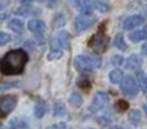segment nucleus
<instances>
[{"label":"nucleus","instance_id":"nucleus-22","mask_svg":"<svg viewBox=\"0 0 147 129\" xmlns=\"http://www.w3.org/2000/svg\"><path fill=\"white\" fill-rule=\"evenodd\" d=\"M115 47L121 49V51H125V49H127V44H125V40H124V38H123V35L116 36V39H115Z\"/></svg>","mask_w":147,"mask_h":129},{"label":"nucleus","instance_id":"nucleus-34","mask_svg":"<svg viewBox=\"0 0 147 129\" xmlns=\"http://www.w3.org/2000/svg\"><path fill=\"white\" fill-rule=\"evenodd\" d=\"M110 129H124V128H121V127H111Z\"/></svg>","mask_w":147,"mask_h":129},{"label":"nucleus","instance_id":"nucleus-21","mask_svg":"<svg viewBox=\"0 0 147 129\" xmlns=\"http://www.w3.org/2000/svg\"><path fill=\"white\" fill-rule=\"evenodd\" d=\"M63 52L62 49H51V52L48 53V59L49 61H53V59H58L62 57Z\"/></svg>","mask_w":147,"mask_h":129},{"label":"nucleus","instance_id":"nucleus-29","mask_svg":"<svg viewBox=\"0 0 147 129\" xmlns=\"http://www.w3.org/2000/svg\"><path fill=\"white\" fill-rule=\"evenodd\" d=\"M38 1H45L48 4V7H51V8H53L57 4V0H38Z\"/></svg>","mask_w":147,"mask_h":129},{"label":"nucleus","instance_id":"nucleus-36","mask_svg":"<svg viewBox=\"0 0 147 129\" xmlns=\"http://www.w3.org/2000/svg\"><path fill=\"white\" fill-rule=\"evenodd\" d=\"M146 96H147V91H146Z\"/></svg>","mask_w":147,"mask_h":129},{"label":"nucleus","instance_id":"nucleus-17","mask_svg":"<svg viewBox=\"0 0 147 129\" xmlns=\"http://www.w3.org/2000/svg\"><path fill=\"white\" fill-rule=\"evenodd\" d=\"M141 118H142V115H141L140 110H133L129 114V122L132 123L133 125H137L138 123L141 122Z\"/></svg>","mask_w":147,"mask_h":129},{"label":"nucleus","instance_id":"nucleus-20","mask_svg":"<svg viewBox=\"0 0 147 129\" xmlns=\"http://www.w3.org/2000/svg\"><path fill=\"white\" fill-rule=\"evenodd\" d=\"M78 85H79V88L80 89H83L84 92H88L89 89H90V81L88 80L86 78H80L78 80Z\"/></svg>","mask_w":147,"mask_h":129},{"label":"nucleus","instance_id":"nucleus-27","mask_svg":"<svg viewBox=\"0 0 147 129\" xmlns=\"http://www.w3.org/2000/svg\"><path fill=\"white\" fill-rule=\"evenodd\" d=\"M111 62H112V65H115V66H120V65L124 63V57L123 56H114Z\"/></svg>","mask_w":147,"mask_h":129},{"label":"nucleus","instance_id":"nucleus-28","mask_svg":"<svg viewBox=\"0 0 147 129\" xmlns=\"http://www.w3.org/2000/svg\"><path fill=\"white\" fill-rule=\"evenodd\" d=\"M97 122H98V124H101L102 127H106V125L110 123V119L107 116H99L98 119H97Z\"/></svg>","mask_w":147,"mask_h":129},{"label":"nucleus","instance_id":"nucleus-10","mask_svg":"<svg viewBox=\"0 0 147 129\" xmlns=\"http://www.w3.org/2000/svg\"><path fill=\"white\" fill-rule=\"evenodd\" d=\"M145 22V18L142 16H130L129 18L124 21V28L125 30H132V28H136L138 26H141L142 23Z\"/></svg>","mask_w":147,"mask_h":129},{"label":"nucleus","instance_id":"nucleus-35","mask_svg":"<svg viewBox=\"0 0 147 129\" xmlns=\"http://www.w3.org/2000/svg\"><path fill=\"white\" fill-rule=\"evenodd\" d=\"M143 110H145V111L147 112V105H145V106H143Z\"/></svg>","mask_w":147,"mask_h":129},{"label":"nucleus","instance_id":"nucleus-8","mask_svg":"<svg viewBox=\"0 0 147 129\" xmlns=\"http://www.w3.org/2000/svg\"><path fill=\"white\" fill-rule=\"evenodd\" d=\"M96 23V18L92 16V17H86V16H78L75 20V28L78 32H83V31L88 30L89 27Z\"/></svg>","mask_w":147,"mask_h":129},{"label":"nucleus","instance_id":"nucleus-14","mask_svg":"<svg viewBox=\"0 0 147 129\" xmlns=\"http://www.w3.org/2000/svg\"><path fill=\"white\" fill-rule=\"evenodd\" d=\"M9 28L10 30H13L14 32H23V30H25V25H23V22L21 20H17V18H14V20H12L9 22Z\"/></svg>","mask_w":147,"mask_h":129},{"label":"nucleus","instance_id":"nucleus-9","mask_svg":"<svg viewBox=\"0 0 147 129\" xmlns=\"http://www.w3.org/2000/svg\"><path fill=\"white\" fill-rule=\"evenodd\" d=\"M28 30L31 31V32H34L36 36H39V38H41L43 36V34L45 32V23L43 22L41 20H39V18H35V20H31L30 22H28L27 25Z\"/></svg>","mask_w":147,"mask_h":129},{"label":"nucleus","instance_id":"nucleus-2","mask_svg":"<svg viewBox=\"0 0 147 129\" xmlns=\"http://www.w3.org/2000/svg\"><path fill=\"white\" fill-rule=\"evenodd\" d=\"M106 21L103 23H101L98 31L94 35H92V38L88 40V47L90 49H93L96 53H103L110 45V38L106 34Z\"/></svg>","mask_w":147,"mask_h":129},{"label":"nucleus","instance_id":"nucleus-24","mask_svg":"<svg viewBox=\"0 0 147 129\" xmlns=\"http://www.w3.org/2000/svg\"><path fill=\"white\" fill-rule=\"evenodd\" d=\"M80 13H81V16L92 17V16H93V8H92L90 4L84 5V7H80Z\"/></svg>","mask_w":147,"mask_h":129},{"label":"nucleus","instance_id":"nucleus-33","mask_svg":"<svg viewBox=\"0 0 147 129\" xmlns=\"http://www.w3.org/2000/svg\"><path fill=\"white\" fill-rule=\"evenodd\" d=\"M22 4H25V5H27V4H31L32 3V0H20Z\"/></svg>","mask_w":147,"mask_h":129},{"label":"nucleus","instance_id":"nucleus-4","mask_svg":"<svg viewBox=\"0 0 147 129\" xmlns=\"http://www.w3.org/2000/svg\"><path fill=\"white\" fill-rule=\"evenodd\" d=\"M17 96L14 94H4L0 96V119L7 118L17 105Z\"/></svg>","mask_w":147,"mask_h":129},{"label":"nucleus","instance_id":"nucleus-16","mask_svg":"<svg viewBox=\"0 0 147 129\" xmlns=\"http://www.w3.org/2000/svg\"><path fill=\"white\" fill-rule=\"evenodd\" d=\"M47 112V105L43 101H38L35 106V116L36 118H43Z\"/></svg>","mask_w":147,"mask_h":129},{"label":"nucleus","instance_id":"nucleus-37","mask_svg":"<svg viewBox=\"0 0 147 129\" xmlns=\"http://www.w3.org/2000/svg\"><path fill=\"white\" fill-rule=\"evenodd\" d=\"M146 31H147V26H146Z\"/></svg>","mask_w":147,"mask_h":129},{"label":"nucleus","instance_id":"nucleus-19","mask_svg":"<svg viewBox=\"0 0 147 129\" xmlns=\"http://www.w3.org/2000/svg\"><path fill=\"white\" fill-rule=\"evenodd\" d=\"M115 109L119 112H124L129 109V103H128L127 101H124V99H119V101H116V103H115Z\"/></svg>","mask_w":147,"mask_h":129},{"label":"nucleus","instance_id":"nucleus-30","mask_svg":"<svg viewBox=\"0 0 147 129\" xmlns=\"http://www.w3.org/2000/svg\"><path fill=\"white\" fill-rule=\"evenodd\" d=\"M76 3H78V5H80V7H84V5L90 4V0H76Z\"/></svg>","mask_w":147,"mask_h":129},{"label":"nucleus","instance_id":"nucleus-5","mask_svg":"<svg viewBox=\"0 0 147 129\" xmlns=\"http://www.w3.org/2000/svg\"><path fill=\"white\" fill-rule=\"evenodd\" d=\"M120 89L129 97H136L140 92L137 81L132 76H124L123 78V80L120 81Z\"/></svg>","mask_w":147,"mask_h":129},{"label":"nucleus","instance_id":"nucleus-7","mask_svg":"<svg viewBox=\"0 0 147 129\" xmlns=\"http://www.w3.org/2000/svg\"><path fill=\"white\" fill-rule=\"evenodd\" d=\"M109 102H110L109 94L105 93V92H98V93L94 96V98H93V102H92L90 110H92L93 112L99 111V110L105 109V107L109 105Z\"/></svg>","mask_w":147,"mask_h":129},{"label":"nucleus","instance_id":"nucleus-32","mask_svg":"<svg viewBox=\"0 0 147 129\" xmlns=\"http://www.w3.org/2000/svg\"><path fill=\"white\" fill-rule=\"evenodd\" d=\"M142 53L145 54V56H147V43L143 44V47H142Z\"/></svg>","mask_w":147,"mask_h":129},{"label":"nucleus","instance_id":"nucleus-13","mask_svg":"<svg viewBox=\"0 0 147 129\" xmlns=\"http://www.w3.org/2000/svg\"><path fill=\"white\" fill-rule=\"evenodd\" d=\"M129 39H130V41H133V43H140V41H142V40H146L147 39V31L146 30L134 31V32L130 34Z\"/></svg>","mask_w":147,"mask_h":129},{"label":"nucleus","instance_id":"nucleus-1","mask_svg":"<svg viewBox=\"0 0 147 129\" xmlns=\"http://www.w3.org/2000/svg\"><path fill=\"white\" fill-rule=\"evenodd\" d=\"M27 53L23 49H13L9 51L0 59V72L3 75H20L23 72L27 63Z\"/></svg>","mask_w":147,"mask_h":129},{"label":"nucleus","instance_id":"nucleus-6","mask_svg":"<svg viewBox=\"0 0 147 129\" xmlns=\"http://www.w3.org/2000/svg\"><path fill=\"white\" fill-rule=\"evenodd\" d=\"M52 49H62V48H69L70 45V35L66 31H59L56 34L53 39H52Z\"/></svg>","mask_w":147,"mask_h":129},{"label":"nucleus","instance_id":"nucleus-26","mask_svg":"<svg viewBox=\"0 0 147 129\" xmlns=\"http://www.w3.org/2000/svg\"><path fill=\"white\" fill-rule=\"evenodd\" d=\"M9 41H10V35L9 34L0 31V45H5V44L9 43Z\"/></svg>","mask_w":147,"mask_h":129},{"label":"nucleus","instance_id":"nucleus-3","mask_svg":"<svg viewBox=\"0 0 147 129\" xmlns=\"http://www.w3.org/2000/svg\"><path fill=\"white\" fill-rule=\"evenodd\" d=\"M74 66L78 71L88 72V71H93L94 68H98L101 66V59L92 54H80L75 58Z\"/></svg>","mask_w":147,"mask_h":129},{"label":"nucleus","instance_id":"nucleus-12","mask_svg":"<svg viewBox=\"0 0 147 129\" xmlns=\"http://www.w3.org/2000/svg\"><path fill=\"white\" fill-rule=\"evenodd\" d=\"M93 7L101 13H107L111 9V4L109 0H94Z\"/></svg>","mask_w":147,"mask_h":129},{"label":"nucleus","instance_id":"nucleus-31","mask_svg":"<svg viewBox=\"0 0 147 129\" xmlns=\"http://www.w3.org/2000/svg\"><path fill=\"white\" fill-rule=\"evenodd\" d=\"M26 47H28V48H30V51H34V49H35V44L32 43V41H26Z\"/></svg>","mask_w":147,"mask_h":129},{"label":"nucleus","instance_id":"nucleus-18","mask_svg":"<svg viewBox=\"0 0 147 129\" xmlns=\"http://www.w3.org/2000/svg\"><path fill=\"white\" fill-rule=\"evenodd\" d=\"M137 79H138V83H140L141 88H142L143 91H147V74H145L143 71H138Z\"/></svg>","mask_w":147,"mask_h":129},{"label":"nucleus","instance_id":"nucleus-15","mask_svg":"<svg viewBox=\"0 0 147 129\" xmlns=\"http://www.w3.org/2000/svg\"><path fill=\"white\" fill-rule=\"evenodd\" d=\"M123 78H124V72H123V70H114V71H111L110 75H109L110 81L114 83V84L120 83V81L123 80Z\"/></svg>","mask_w":147,"mask_h":129},{"label":"nucleus","instance_id":"nucleus-11","mask_svg":"<svg viewBox=\"0 0 147 129\" xmlns=\"http://www.w3.org/2000/svg\"><path fill=\"white\" fill-rule=\"evenodd\" d=\"M141 66H142V59H141V57L137 56V54H132V56L127 59V62H125V67L132 71H138Z\"/></svg>","mask_w":147,"mask_h":129},{"label":"nucleus","instance_id":"nucleus-25","mask_svg":"<svg viewBox=\"0 0 147 129\" xmlns=\"http://www.w3.org/2000/svg\"><path fill=\"white\" fill-rule=\"evenodd\" d=\"M70 101H71L75 106H81V105H83V98H81V96L79 93H72L71 97H70Z\"/></svg>","mask_w":147,"mask_h":129},{"label":"nucleus","instance_id":"nucleus-23","mask_svg":"<svg viewBox=\"0 0 147 129\" xmlns=\"http://www.w3.org/2000/svg\"><path fill=\"white\" fill-rule=\"evenodd\" d=\"M53 114L56 115V116H62V115H65V111H66V109H65V106L61 103V102H58V103L54 105V109H53Z\"/></svg>","mask_w":147,"mask_h":129}]
</instances>
